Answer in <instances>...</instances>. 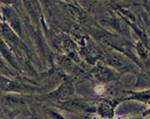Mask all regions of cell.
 <instances>
[{"mask_svg": "<svg viewBox=\"0 0 150 119\" xmlns=\"http://www.w3.org/2000/svg\"><path fill=\"white\" fill-rule=\"evenodd\" d=\"M96 92H97V93H102V92H103V90H104V88L103 87H100V88H99V87H97V88H96Z\"/></svg>", "mask_w": 150, "mask_h": 119, "instance_id": "1", "label": "cell"}]
</instances>
